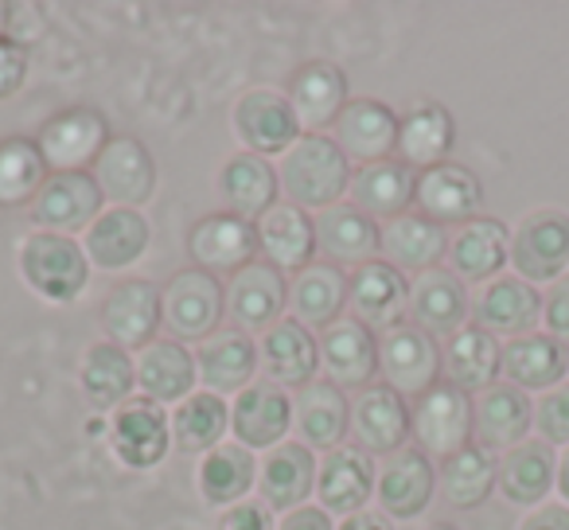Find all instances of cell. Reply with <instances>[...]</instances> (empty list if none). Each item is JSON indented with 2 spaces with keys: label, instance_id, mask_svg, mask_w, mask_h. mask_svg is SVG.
Masks as SVG:
<instances>
[{
  "label": "cell",
  "instance_id": "54",
  "mask_svg": "<svg viewBox=\"0 0 569 530\" xmlns=\"http://www.w3.org/2000/svg\"><path fill=\"white\" fill-rule=\"evenodd\" d=\"M519 530H569V507L566 503H542L522 519Z\"/></svg>",
  "mask_w": 569,
  "mask_h": 530
},
{
  "label": "cell",
  "instance_id": "44",
  "mask_svg": "<svg viewBox=\"0 0 569 530\" xmlns=\"http://www.w3.org/2000/svg\"><path fill=\"white\" fill-rule=\"evenodd\" d=\"M496 480H499L496 457L488 449H480V444H468L457 457L441 460V472H437L445 503L457 507V511H472V507L488 503V496L496 491Z\"/></svg>",
  "mask_w": 569,
  "mask_h": 530
},
{
  "label": "cell",
  "instance_id": "51",
  "mask_svg": "<svg viewBox=\"0 0 569 530\" xmlns=\"http://www.w3.org/2000/svg\"><path fill=\"white\" fill-rule=\"evenodd\" d=\"M542 320H546V336L569 343V273L561 281H553L550 293L542 297Z\"/></svg>",
  "mask_w": 569,
  "mask_h": 530
},
{
  "label": "cell",
  "instance_id": "6",
  "mask_svg": "<svg viewBox=\"0 0 569 530\" xmlns=\"http://www.w3.org/2000/svg\"><path fill=\"white\" fill-rule=\"evenodd\" d=\"M230 129H234L242 152H253V157H277V152L284 157L305 137L289 98L277 90H246L234 102Z\"/></svg>",
  "mask_w": 569,
  "mask_h": 530
},
{
  "label": "cell",
  "instance_id": "47",
  "mask_svg": "<svg viewBox=\"0 0 569 530\" xmlns=\"http://www.w3.org/2000/svg\"><path fill=\"white\" fill-rule=\"evenodd\" d=\"M258 480V464H253L250 449L242 444H219L203 457L199 464V491L211 507H234Z\"/></svg>",
  "mask_w": 569,
  "mask_h": 530
},
{
  "label": "cell",
  "instance_id": "38",
  "mask_svg": "<svg viewBox=\"0 0 569 530\" xmlns=\"http://www.w3.org/2000/svg\"><path fill=\"white\" fill-rule=\"evenodd\" d=\"M445 253H449V234L433 219H426V214L406 211L398 219L382 222V261H390L395 270L402 273L437 270V261Z\"/></svg>",
  "mask_w": 569,
  "mask_h": 530
},
{
  "label": "cell",
  "instance_id": "3",
  "mask_svg": "<svg viewBox=\"0 0 569 530\" xmlns=\"http://www.w3.org/2000/svg\"><path fill=\"white\" fill-rule=\"evenodd\" d=\"M160 312H164V328L172 340H199L219 332L222 317H227V286L214 273L203 270H180L164 289H160Z\"/></svg>",
  "mask_w": 569,
  "mask_h": 530
},
{
  "label": "cell",
  "instance_id": "1",
  "mask_svg": "<svg viewBox=\"0 0 569 530\" xmlns=\"http://www.w3.org/2000/svg\"><path fill=\"white\" fill-rule=\"evenodd\" d=\"M351 160L340 152L336 137L325 133H305L293 149L284 152L281 164H277V180H281L284 203L301 207H336L351 191Z\"/></svg>",
  "mask_w": 569,
  "mask_h": 530
},
{
  "label": "cell",
  "instance_id": "40",
  "mask_svg": "<svg viewBox=\"0 0 569 530\" xmlns=\"http://www.w3.org/2000/svg\"><path fill=\"white\" fill-rule=\"evenodd\" d=\"M418 191V172L406 168L402 160H379V164H363L351 176V203L371 219H398L406 207L413 203Z\"/></svg>",
  "mask_w": 569,
  "mask_h": 530
},
{
  "label": "cell",
  "instance_id": "52",
  "mask_svg": "<svg viewBox=\"0 0 569 530\" xmlns=\"http://www.w3.org/2000/svg\"><path fill=\"white\" fill-rule=\"evenodd\" d=\"M219 530H277L273 511L258 499H242V503L227 507L219 519Z\"/></svg>",
  "mask_w": 569,
  "mask_h": 530
},
{
  "label": "cell",
  "instance_id": "18",
  "mask_svg": "<svg viewBox=\"0 0 569 530\" xmlns=\"http://www.w3.org/2000/svg\"><path fill=\"white\" fill-rule=\"evenodd\" d=\"M413 203H418V214L433 219L437 227H465V222H472L480 214L483 188L472 168L445 160V164L418 172Z\"/></svg>",
  "mask_w": 569,
  "mask_h": 530
},
{
  "label": "cell",
  "instance_id": "48",
  "mask_svg": "<svg viewBox=\"0 0 569 530\" xmlns=\"http://www.w3.org/2000/svg\"><path fill=\"white\" fill-rule=\"evenodd\" d=\"M230 429V406L219 394H191L172 410V441L183 452L219 449L222 433Z\"/></svg>",
  "mask_w": 569,
  "mask_h": 530
},
{
  "label": "cell",
  "instance_id": "34",
  "mask_svg": "<svg viewBox=\"0 0 569 530\" xmlns=\"http://www.w3.org/2000/svg\"><path fill=\"white\" fill-rule=\"evenodd\" d=\"M441 363L449 387L465 390V394H483L503 374V348L483 328L465 324L457 336H449V343L441 351Z\"/></svg>",
  "mask_w": 569,
  "mask_h": 530
},
{
  "label": "cell",
  "instance_id": "30",
  "mask_svg": "<svg viewBox=\"0 0 569 530\" xmlns=\"http://www.w3.org/2000/svg\"><path fill=\"white\" fill-rule=\"evenodd\" d=\"M261 371L269 374L273 387H297L305 390L309 382H317L320 371V340L305 324H297L293 317L273 324L258 343Z\"/></svg>",
  "mask_w": 569,
  "mask_h": 530
},
{
  "label": "cell",
  "instance_id": "17",
  "mask_svg": "<svg viewBox=\"0 0 569 530\" xmlns=\"http://www.w3.org/2000/svg\"><path fill=\"white\" fill-rule=\"evenodd\" d=\"M90 176L106 199H113L118 207H133V211L149 203L157 191V160L137 137H110Z\"/></svg>",
  "mask_w": 569,
  "mask_h": 530
},
{
  "label": "cell",
  "instance_id": "28",
  "mask_svg": "<svg viewBox=\"0 0 569 530\" xmlns=\"http://www.w3.org/2000/svg\"><path fill=\"white\" fill-rule=\"evenodd\" d=\"M317 457L309 444L284 441L277 449H269V457L258 468V491L261 503L269 511H297L309 503V496L317 491Z\"/></svg>",
  "mask_w": 569,
  "mask_h": 530
},
{
  "label": "cell",
  "instance_id": "45",
  "mask_svg": "<svg viewBox=\"0 0 569 530\" xmlns=\"http://www.w3.org/2000/svg\"><path fill=\"white\" fill-rule=\"evenodd\" d=\"M137 387V367L129 351L113 348L110 340L94 343L82 359V390L94 410H121Z\"/></svg>",
  "mask_w": 569,
  "mask_h": 530
},
{
  "label": "cell",
  "instance_id": "15",
  "mask_svg": "<svg viewBox=\"0 0 569 530\" xmlns=\"http://www.w3.org/2000/svg\"><path fill=\"white\" fill-rule=\"evenodd\" d=\"M110 444L121 464L137 468V472L157 468L172 449V418L164 413V406L149 402V398H129L113 413Z\"/></svg>",
  "mask_w": 569,
  "mask_h": 530
},
{
  "label": "cell",
  "instance_id": "36",
  "mask_svg": "<svg viewBox=\"0 0 569 530\" xmlns=\"http://www.w3.org/2000/svg\"><path fill=\"white\" fill-rule=\"evenodd\" d=\"M348 309V273L332 261H312L289 286V312L309 332H325Z\"/></svg>",
  "mask_w": 569,
  "mask_h": 530
},
{
  "label": "cell",
  "instance_id": "32",
  "mask_svg": "<svg viewBox=\"0 0 569 530\" xmlns=\"http://www.w3.org/2000/svg\"><path fill=\"white\" fill-rule=\"evenodd\" d=\"M133 367L141 398L157 406H180L183 398H191L199 382L196 356L180 340H152L144 351H137Z\"/></svg>",
  "mask_w": 569,
  "mask_h": 530
},
{
  "label": "cell",
  "instance_id": "35",
  "mask_svg": "<svg viewBox=\"0 0 569 530\" xmlns=\"http://www.w3.org/2000/svg\"><path fill=\"white\" fill-rule=\"evenodd\" d=\"M511 258V234L499 219L476 214L472 222L457 227V234L449 238V266L460 281H496L499 270Z\"/></svg>",
  "mask_w": 569,
  "mask_h": 530
},
{
  "label": "cell",
  "instance_id": "14",
  "mask_svg": "<svg viewBox=\"0 0 569 530\" xmlns=\"http://www.w3.org/2000/svg\"><path fill=\"white\" fill-rule=\"evenodd\" d=\"M351 437H356V449L371 452V457L402 452L406 441L413 437V418L406 398L390 390L387 382L367 387L351 406Z\"/></svg>",
  "mask_w": 569,
  "mask_h": 530
},
{
  "label": "cell",
  "instance_id": "8",
  "mask_svg": "<svg viewBox=\"0 0 569 530\" xmlns=\"http://www.w3.org/2000/svg\"><path fill=\"white\" fill-rule=\"evenodd\" d=\"M36 144H40L51 172H87V164L94 168V160L110 144V126L90 106H71V110L43 121Z\"/></svg>",
  "mask_w": 569,
  "mask_h": 530
},
{
  "label": "cell",
  "instance_id": "25",
  "mask_svg": "<svg viewBox=\"0 0 569 530\" xmlns=\"http://www.w3.org/2000/svg\"><path fill=\"white\" fill-rule=\"evenodd\" d=\"M258 343L238 328H219L196 348V371L207 394H242L258 374Z\"/></svg>",
  "mask_w": 569,
  "mask_h": 530
},
{
  "label": "cell",
  "instance_id": "13",
  "mask_svg": "<svg viewBox=\"0 0 569 530\" xmlns=\"http://www.w3.org/2000/svg\"><path fill=\"white\" fill-rule=\"evenodd\" d=\"M289 309V281L269 261H253L238 270L227 286V317L238 332H269L281 324V312Z\"/></svg>",
  "mask_w": 569,
  "mask_h": 530
},
{
  "label": "cell",
  "instance_id": "56",
  "mask_svg": "<svg viewBox=\"0 0 569 530\" xmlns=\"http://www.w3.org/2000/svg\"><path fill=\"white\" fill-rule=\"evenodd\" d=\"M558 491H561V499H566V507H569V452L561 457V464H558Z\"/></svg>",
  "mask_w": 569,
  "mask_h": 530
},
{
  "label": "cell",
  "instance_id": "37",
  "mask_svg": "<svg viewBox=\"0 0 569 530\" xmlns=\"http://www.w3.org/2000/svg\"><path fill=\"white\" fill-rule=\"evenodd\" d=\"M293 429L309 449H340L343 437L351 433V406L343 390L328 379L309 382L293 402Z\"/></svg>",
  "mask_w": 569,
  "mask_h": 530
},
{
  "label": "cell",
  "instance_id": "10",
  "mask_svg": "<svg viewBox=\"0 0 569 530\" xmlns=\"http://www.w3.org/2000/svg\"><path fill=\"white\" fill-rule=\"evenodd\" d=\"M348 309L371 332H390V328L406 324L402 317L410 312V281L390 261H367L348 278Z\"/></svg>",
  "mask_w": 569,
  "mask_h": 530
},
{
  "label": "cell",
  "instance_id": "29",
  "mask_svg": "<svg viewBox=\"0 0 569 530\" xmlns=\"http://www.w3.org/2000/svg\"><path fill=\"white\" fill-rule=\"evenodd\" d=\"M437 488V472L421 449H402L387 457L375 480V499H379L387 519H418L429 507Z\"/></svg>",
  "mask_w": 569,
  "mask_h": 530
},
{
  "label": "cell",
  "instance_id": "55",
  "mask_svg": "<svg viewBox=\"0 0 569 530\" xmlns=\"http://www.w3.org/2000/svg\"><path fill=\"white\" fill-rule=\"evenodd\" d=\"M340 530H395V522H390L387 514L359 511V514H351V519H343Z\"/></svg>",
  "mask_w": 569,
  "mask_h": 530
},
{
  "label": "cell",
  "instance_id": "22",
  "mask_svg": "<svg viewBox=\"0 0 569 530\" xmlns=\"http://www.w3.org/2000/svg\"><path fill=\"white\" fill-rule=\"evenodd\" d=\"M317 246L325 261L340 270H359L382 253V222L363 214L356 203H336L317 214Z\"/></svg>",
  "mask_w": 569,
  "mask_h": 530
},
{
  "label": "cell",
  "instance_id": "7",
  "mask_svg": "<svg viewBox=\"0 0 569 530\" xmlns=\"http://www.w3.org/2000/svg\"><path fill=\"white\" fill-rule=\"evenodd\" d=\"M441 348L429 332L413 324H398L379 336V374L398 394H429L441 382Z\"/></svg>",
  "mask_w": 569,
  "mask_h": 530
},
{
  "label": "cell",
  "instance_id": "31",
  "mask_svg": "<svg viewBox=\"0 0 569 530\" xmlns=\"http://www.w3.org/2000/svg\"><path fill=\"white\" fill-rule=\"evenodd\" d=\"M476 444L488 452H511L535 429V406L511 382H496L476 398Z\"/></svg>",
  "mask_w": 569,
  "mask_h": 530
},
{
  "label": "cell",
  "instance_id": "20",
  "mask_svg": "<svg viewBox=\"0 0 569 530\" xmlns=\"http://www.w3.org/2000/svg\"><path fill=\"white\" fill-rule=\"evenodd\" d=\"M258 250L261 258L281 273H301L317 261V219L293 203H277L258 222Z\"/></svg>",
  "mask_w": 569,
  "mask_h": 530
},
{
  "label": "cell",
  "instance_id": "19",
  "mask_svg": "<svg viewBox=\"0 0 569 530\" xmlns=\"http://www.w3.org/2000/svg\"><path fill=\"white\" fill-rule=\"evenodd\" d=\"M102 188L90 172H51L43 191L32 203V219L40 230L51 234H71V230H90V222L102 214Z\"/></svg>",
  "mask_w": 569,
  "mask_h": 530
},
{
  "label": "cell",
  "instance_id": "43",
  "mask_svg": "<svg viewBox=\"0 0 569 530\" xmlns=\"http://www.w3.org/2000/svg\"><path fill=\"white\" fill-rule=\"evenodd\" d=\"M553 449L546 441H522L519 449H511L499 460V480L496 488L503 491L507 503L515 507H538L546 499V491L553 488Z\"/></svg>",
  "mask_w": 569,
  "mask_h": 530
},
{
  "label": "cell",
  "instance_id": "12",
  "mask_svg": "<svg viewBox=\"0 0 569 530\" xmlns=\"http://www.w3.org/2000/svg\"><path fill=\"white\" fill-rule=\"evenodd\" d=\"M320 367H325L328 382L348 394L367 387H375L379 379V336L367 324H359L356 317H340L332 328L320 332Z\"/></svg>",
  "mask_w": 569,
  "mask_h": 530
},
{
  "label": "cell",
  "instance_id": "49",
  "mask_svg": "<svg viewBox=\"0 0 569 530\" xmlns=\"http://www.w3.org/2000/svg\"><path fill=\"white\" fill-rule=\"evenodd\" d=\"M535 429L538 441L569 444V387H553L550 394H542V402L535 406Z\"/></svg>",
  "mask_w": 569,
  "mask_h": 530
},
{
  "label": "cell",
  "instance_id": "58",
  "mask_svg": "<svg viewBox=\"0 0 569 530\" xmlns=\"http://www.w3.org/2000/svg\"><path fill=\"white\" fill-rule=\"evenodd\" d=\"M426 530H457L452 522H433V527H426Z\"/></svg>",
  "mask_w": 569,
  "mask_h": 530
},
{
  "label": "cell",
  "instance_id": "41",
  "mask_svg": "<svg viewBox=\"0 0 569 530\" xmlns=\"http://www.w3.org/2000/svg\"><path fill=\"white\" fill-rule=\"evenodd\" d=\"M503 374L519 390H553L569 374V351L546 332L519 336L503 348Z\"/></svg>",
  "mask_w": 569,
  "mask_h": 530
},
{
  "label": "cell",
  "instance_id": "5",
  "mask_svg": "<svg viewBox=\"0 0 569 530\" xmlns=\"http://www.w3.org/2000/svg\"><path fill=\"white\" fill-rule=\"evenodd\" d=\"M511 266L515 278L530 286H553L569 270V214L535 211L519 222L511 238Z\"/></svg>",
  "mask_w": 569,
  "mask_h": 530
},
{
  "label": "cell",
  "instance_id": "2",
  "mask_svg": "<svg viewBox=\"0 0 569 530\" xmlns=\"http://www.w3.org/2000/svg\"><path fill=\"white\" fill-rule=\"evenodd\" d=\"M20 278L28 281L36 297L51 304H67L87 289L90 281V261L74 238L51 234V230H36L20 242Z\"/></svg>",
  "mask_w": 569,
  "mask_h": 530
},
{
  "label": "cell",
  "instance_id": "4",
  "mask_svg": "<svg viewBox=\"0 0 569 530\" xmlns=\"http://www.w3.org/2000/svg\"><path fill=\"white\" fill-rule=\"evenodd\" d=\"M413 418V449H421L426 457H457L460 449H468L476 437V406L465 390L437 382L429 394L418 398V406L410 410Z\"/></svg>",
  "mask_w": 569,
  "mask_h": 530
},
{
  "label": "cell",
  "instance_id": "27",
  "mask_svg": "<svg viewBox=\"0 0 569 530\" xmlns=\"http://www.w3.org/2000/svg\"><path fill=\"white\" fill-rule=\"evenodd\" d=\"M289 106H293L301 129H312V133H325L328 126H336L343 113L348 98V74L340 71L328 59H312V63L297 67L293 79H289Z\"/></svg>",
  "mask_w": 569,
  "mask_h": 530
},
{
  "label": "cell",
  "instance_id": "23",
  "mask_svg": "<svg viewBox=\"0 0 569 530\" xmlns=\"http://www.w3.org/2000/svg\"><path fill=\"white\" fill-rule=\"evenodd\" d=\"M542 320V297L522 278H496L472 297V324L488 336H530V328Z\"/></svg>",
  "mask_w": 569,
  "mask_h": 530
},
{
  "label": "cell",
  "instance_id": "21",
  "mask_svg": "<svg viewBox=\"0 0 569 530\" xmlns=\"http://www.w3.org/2000/svg\"><path fill=\"white\" fill-rule=\"evenodd\" d=\"M293 429V402L273 382H250L230 406V433L242 449H277Z\"/></svg>",
  "mask_w": 569,
  "mask_h": 530
},
{
  "label": "cell",
  "instance_id": "9",
  "mask_svg": "<svg viewBox=\"0 0 569 530\" xmlns=\"http://www.w3.org/2000/svg\"><path fill=\"white\" fill-rule=\"evenodd\" d=\"M188 253L196 261V270L203 273H230L234 278L238 270L253 266L258 261V227L242 214L230 211H214L203 214L196 227L188 230Z\"/></svg>",
  "mask_w": 569,
  "mask_h": 530
},
{
  "label": "cell",
  "instance_id": "39",
  "mask_svg": "<svg viewBox=\"0 0 569 530\" xmlns=\"http://www.w3.org/2000/svg\"><path fill=\"white\" fill-rule=\"evenodd\" d=\"M277 191H281L277 168L269 164L266 157H253V152L230 157L219 172L222 207H227L230 214H242V219H250V222H258L269 207H277Z\"/></svg>",
  "mask_w": 569,
  "mask_h": 530
},
{
  "label": "cell",
  "instance_id": "53",
  "mask_svg": "<svg viewBox=\"0 0 569 530\" xmlns=\"http://www.w3.org/2000/svg\"><path fill=\"white\" fill-rule=\"evenodd\" d=\"M277 530H336V527H332V514H328L325 507L305 503V507H297V511L284 514Z\"/></svg>",
  "mask_w": 569,
  "mask_h": 530
},
{
  "label": "cell",
  "instance_id": "42",
  "mask_svg": "<svg viewBox=\"0 0 569 530\" xmlns=\"http://www.w3.org/2000/svg\"><path fill=\"white\" fill-rule=\"evenodd\" d=\"M457 141V126L445 106H418L402 118L398 129V157L406 168H437L449 160V149Z\"/></svg>",
  "mask_w": 569,
  "mask_h": 530
},
{
  "label": "cell",
  "instance_id": "33",
  "mask_svg": "<svg viewBox=\"0 0 569 530\" xmlns=\"http://www.w3.org/2000/svg\"><path fill=\"white\" fill-rule=\"evenodd\" d=\"M82 250H87L90 266L121 273L133 261H141V253L149 250V222L133 207H110V211H102L90 222Z\"/></svg>",
  "mask_w": 569,
  "mask_h": 530
},
{
  "label": "cell",
  "instance_id": "50",
  "mask_svg": "<svg viewBox=\"0 0 569 530\" xmlns=\"http://www.w3.org/2000/svg\"><path fill=\"white\" fill-rule=\"evenodd\" d=\"M24 74H28V48L12 40V36H0V102L24 87Z\"/></svg>",
  "mask_w": 569,
  "mask_h": 530
},
{
  "label": "cell",
  "instance_id": "57",
  "mask_svg": "<svg viewBox=\"0 0 569 530\" xmlns=\"http://www.w3.org/2000/svg\"><path fill=\"white\" fill-rule=\"evenodd\" d=\"M9 17H12V4H4V0H0V32L9 28Z\"/></svg>",
  "mask_w": 569,
  "mask_h": 530
},
{
  "label": "cell",
  "instance_id": "46",
  "mask_svg": "<svg viewBox=\"0 0 569 530\" xmlns=\"http://www.w3.org/2000/svg\"><path fill=\"white\" fill-rule=\"evenodd\" d=\"M51 168L36 137H4L0 141V207H32Z\"/></svg>",
  "mask_w": 569,
  "mask_h": 530
},
{
  "label": "cell",
  "instance_id": "11",
  "mask_svg": "<svg viewBox=\"0 0 569 530\" xmlns=\"http://www.w3.org/2000/svg\"><path fill=\"white\" fill-rule=\"evenodd\" d=\"M164 324L160 312V289L141 278H121L102 301V332L113 348L144 351L157 340V328Z\"/></svg>",
  "mask_w": 569,
  "mask_h": 530
},
{
  "label": "cell",
  "instance_id": "26",
  "mask_svg": "<svg viewBox=\"0 0 569 530\" xmlns=\"http://www.w3.org/2000/svg\"><path fill=\"white\" fill-rule=\"evenodd\" d=\"M375 480H379V472H375L371 457L363 449H356V444H340V449H332L320 460V472H317L320 507L328 514L351 519V514H359L371 503Z\"/></svg>",
  "mask_w": 569,
  "mask_h": 530
},
{
  "label": "cell",
  "instance_id": "16",
  "mask_svg": "<svg viewBox=\"0 0 569 530\" xmlns=\"http://www.w3.org/2000/svg\"><path fill=\"white\" fill-rule=\"evenodd\" d=\"M332 129L340 152L348 160H359V168L398 157V129H402V121L379 98H351Z\"/></svg>",
  "mask_w": 569,
  "mask_h": 530
},
{
  "label": "cell",
  "instance_id": "24",
  "mask_svg": "<svg viewBox=\"0 0 569 530\" xmlns=\"http://www.w3.org/2000/svg\"><path fill=\"white\" fill-rule=\"evenodd\" d=\"M472 317V297L452 270H426L410 281V324L437 336H457Z\"/></svg>",
  "mask_w": 569,
  "mask_h": 530
}]
</instances>
